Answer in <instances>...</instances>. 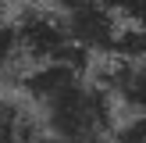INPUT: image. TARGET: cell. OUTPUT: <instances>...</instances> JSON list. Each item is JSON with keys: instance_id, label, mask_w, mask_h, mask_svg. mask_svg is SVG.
Listing matches in <instances>:
<instances>
[{"instance_id": "1", "label": "cell", "mask_w": 146, "mask_h": 143, "mask_svg": "<svg viewBox=\"0 0 146 143\" xmlns=\"http://www.w3.org/2000/svg\"><path fill=\"white\" fill-rule=\"evenodd\" d=\"M43 136L64 143H114V100L75 64H36L21 79Z\"/></svg>"}, {"instance_id": "2", "label": "cell", "mask_w": 146, "mask_h": 143, "mask_svg": "<svg viewBox=\"0 0 146 143\" xmlns=\"http://www.w3.org/2000/svg\"><path fill=\"white\" fill-rule=\"evenodd\" d=\"M14 32L21 39V50H25L29 64H75V68H86L89 54L71 43L68 29L61 25L54 7H25L18 11V18H11Z\"/></svg>"}, {"instance_id": "3", "label": "cell", "mask_w": 146, "mask_h": 143, "mask_svg": "<svg viewBox=\"0 0 146 143\" xmlns=\"http://www.w3.org/2000/svg\"><path fill=\"white\" fill-rule=\"evenodd\" d=\"M50 7L57 11L61 25L82 54H111L121 21L107 7V0H54Z\"/></svg>"}, {"instance_id": "4", "label": "cell", "mask_w": 146, "mask_h": 143, "mask_svg": "<svg viewBox=\"0 0 146 143\" xmlns=\"http://www.w3.org/2000/svg\"><path fill=\"white\" fill-rule=\"evenodd\" d=\"M96 82L111 93L114 104L128 107L132 114H146V57L143 61H107Z\"/></svg>"}, {"instance_id": "5", "label": "cell", "mask_w": 146, "mask_h": 143, "mask_svg": "<svg viewBox=\"0 0 146 143\" xmlns=\"http://www.w3.org/2000/svg\"><path fill=\"white\" fill-rule=\"evenodd\" d=\"M43 129L32 104L14 97H0V143H39Z\"/></svg>"}, {"instance_id": "6", "label": "cell", "mask_w": 146, "mask_h": 143, "mask_svg": "<svg viewBox=\"0 0 146 143\" xmlns=\"http://www.w3.org/2000/svg\"><path fill=\"white\" fill-rule=\"evenodd\" d=\"M29 57H25V50H21V39H18V32H14V25L11 21H4L0 25V82H14V86H21V79L29 75Z\"/></svg>"}, {"instance_id": "7", "label": "cell", "mask_w": 146, "mask_h": 143, "mask_svg": "<svg viewBox=\"0 0 146 143\" xmlns=\"http://www.w3.org/2000/svg\"><path fill=\"white\" fill-rule=\"evenodd\" d=\"M107 57H114V61H143L146 57V29L121 25V32H118V39H114Z\"/></svg>"}, {"instance_id": "8", "label": "cell", "mask_w": 146, "mask_h": 143, "mask_svg": "<svg viewBox=\"0 0 146 143\" xmlns=\"http://www.w3.org/2000/svg\"><path fill=\"white\" fill-rule=\"evenodd\" d=\"M107 7L118 14L121 25L146 29V0H107Z\"/></svg>"}, {"instance_id": "9", "label": "cell", "mask_w": 146, "mask_h": 143, "mask_svg": "<svg viewBox=\"0 0 146 143\" xmlns=\"http://www.w3.org/2000/svg\"><path fill=\"white\" fill-rule=\"evenodd\" d=\"M114 143H146V114H132L114 132Z\"/></svg>"}, {"instance_id": "10", "label": "cell", "mask_w": 146, "mask_h": 143, "mask_svg": "<svg viewBox=\"0 0 146 143\" xmlns=\"http://www.w3.org/2000/svg\"><path fill=\"white\" fill-rule=\"evenodd\" d=\"M4 21H7V18H4V0H0V25H4Z\"/></svg>"}]
</instances>
